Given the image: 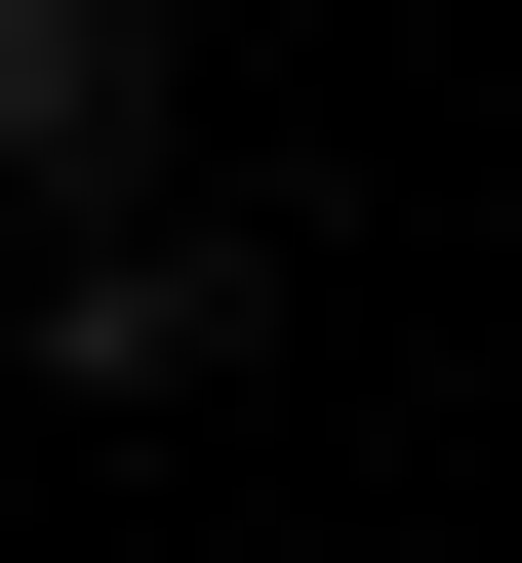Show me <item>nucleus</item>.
<instances>
[{"label":"nucleus","mask_w":522,"mask_h":563,"mask_svg":"<svg viewBox=\"0 0 522 563\" xmlns=\"http://www.w3.org/2000/svg\"><path fill=\"white\" fill-rule=\"evenodd\" d=\"M0 162H41V201L162 162V0H0Z\"/></svg>","instance_id":"1"},{"label":"nucleus","mask_w":522,"mask_h":563,"mask_svg":"<svg viewBox=\"0 0 522 563\" xmlns=\"http://www.w3.org/2000/svg\"><path fill=\"white\" fill-rule=\"evenodd\" d=\"M41 363H81V402H201V363H242V242H81Z\"/></svg>","instance_id":"2"}]
</instances>
